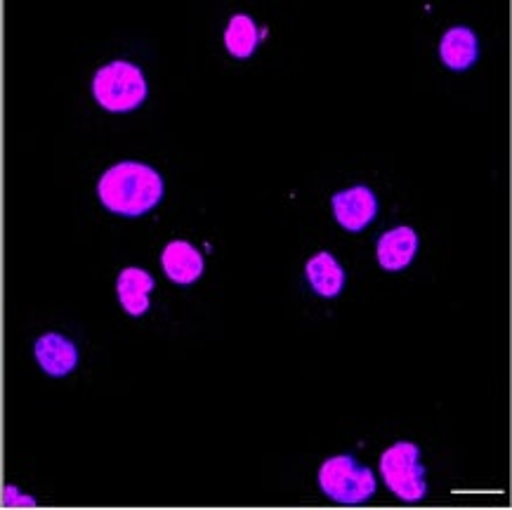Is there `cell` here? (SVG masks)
<instances>
[{
	"label": "cell",
	"instance_id": "obj_1",
	"mask_svg": "<svg viewBox=\"0 0 512 510\" xmlns=\"http://www.w3.org/2000/svg\"><path fill=\"white\" fill-rule=\"evenodd\" d=\"M100 201L111 213L137 215L149 213L163 196V180L152 166L137 161H123L109 168L97 185Z\"/></svg>",
	"mask_w": 512,
	"mask_h": 510
},
{
	"label": "cell",
	"instance_id": "obj_2",
	"mask_svg": "<svg viewBox=\"0 0 512 510\" xmlns=\"http://www.w3.org/2000/svg\"><path fill=\"white\" fill-rule=\"evenodd\" d=\"M93 95L107 111H133L147 97V81L140 67L130 62H111L93 78Z\"/></svg>",
	"mask_w": 512,
	"mask_h": 510
},
{
	"label": "cell",
	"instance_id": "obj_3",
	"mask_svg": "<svg viewBox=\"0 0 512 510\" xmlns=\"http://www.w3.org/2000/svg\"><path fill=\"white\" fill-rule=\"evenodd\" d=\"M380 473L385 485L402 501H420L428 492L420 449L411 442H397L380 456Z\"/></svg>",
	"mask_w": 512,
	"mask_h": 510
},
{
	"label": "cell",
	"instance_id": "obj_4",
	"mask_svg": "<svg viewBox=\"0 0 512 510\" xmlns=\"http://www.w3.org/2000/svg\"><path fill=\"white\" fill-rule=\"evenodd\" d=\"M319 485L328 499L338 503H361L376 492V477L359 466L352 456H333L319 470Z\"/></svg>",
	"mask_w": 512,
	"mask_h": 510
},
{
	"label": "cell",
	"instance_id": "obj_5",
	"mask_svg": "<svg viewBox=\"0 0 512 510\" xmlns=\"http://www.w3.org/2000/svg\"><path fill=\"white\" fill-rule=\"evenodd\" d=\"M333 213L345 230L361 232L378 213V199L369 187H352L333 196Z\"/></svg>",
	"mask_w": 512,
	"mask_h": 510
},
{
	"label": "cell",
	"instance_id": "obj_6",
	"mask_svg": "<svg viewBox=\"0 0 512 510\" xmlns=\"http://www.w3.org/2000/svg\"><path fill=\"white\" fill-rule=\"evenodd\" d=\"M36 362L48 376H69L78 364V350L62 333H45L36 340Z\"/></svg>",
	"mask_w": 512,
	"mask_h": 510
},
{
	"label": "cell",
	"instance_id": "obj_7",
	"mask_svg": "<svg viewBox=\"0 0 512 510\" xmlns=\"http://www.w3.org/2000/svg\"><path fill=\"white\" fill-rule=\"evenodd\" d=\"M161 265L175 284H194L203 274V255L189 241H170L163 248Z\"/></svg>",
	"mask_w": 512,
	"mask_h": 510
},
{
	"label": "cell",
	"instance_id": "obj_8",
	"mask_svg": "<svg viewBox=\"0 0 512 510\" xmlns=\"http://www.w3.org/2000/svg\"><path fill=\"white\" fill-rule=\"evenodd\" d=\"M154 291V277L140 267H126L118 274L116 293L123 310L133 317H142L149 310V293Z\"/></svg>",
	"mask_w": 512,
	"mask_h": 510
},
{
	"label": "cell",
	"instance_id": "obj_9",
	"mask_svg": "<svg viewBox=\"0 0 512 510\" xmlns=\"http://www.w3.org/2000/svg\"><path fill=\"white\" fill-rule=\"evenodd\" d=\"M418 248V234L411 227H395L378 241V263L383 270L397 272L411 265Z\"/></svg>",
	"mask_w": 512,
	"mask_h": 510
},
{
	"label": "cell",
	"instance_id": "obj_10",
	"mask_svg": "<svg viewBox=\"0 0 512 510\" xmlns=\"http://www.w3.org/2000/svg\"><path fill=\"white\" fill-rule=\"evenodd\" d=\"M439 55H442L446 67L454 71L470 69L479 55L477 36L468 26H454V29L446 31L442 43H439Z\"/></svg>",
	"mask_w": 512,
	"mask_h": 510
},
{
	"label": "cell",
	"instance_id": "obj_11",
	"mask_svg": "<svg viewBox=\"0 0 512 510\" xmlns=\"http://www.w3.org/2000/svg\"><path fill=\"white\" fill-rule=\"evenodd\" d=\"M307 281L312 284V289L324 298H336L343 291L345 284V272L338 265V260L331 253H319L307 263L305 267Z\"/></svg>",
	"mask_w": 512,
	"mask_h": 510
},
{
	"label": "cell",
	"instance_id": "obj_12",
	"mask_svg": "<svg viewBox=\"0 0 512 510\" xmlns=\"http://www.w3.org/2000/svg\"><path fill=\"white\" fill-rule=\"evenodd\" d=\"M258 26L248 15H234L229 19L227 31H225V45L229 55L239 57V60H246L251 57L255 48H258Z\"/></svg>",
	"mask_w": 512,
	"mask_h": 510
},
{
	"label": "cell",
	"instance_id": "obj_13",
	"mask_svg": "<svg viewBox=\"0 0 512 510\" xmlns=\"http://www.w3.org/2000/svg\"><path fill=\"white\" fill-rule=\"evenodd\" d=\"M3 503H5V506H36V501L31 499V496L17 494V487H8V489H5Z\"/></svg>",
	"mask_w": 512,
	"mask_h": 510
}]
</instances>
